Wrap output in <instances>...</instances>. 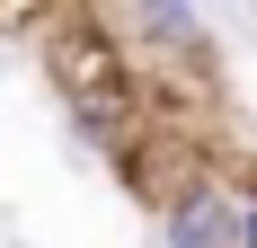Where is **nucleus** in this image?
Listing matches in <instances>:
<instances>
[{"mask_svg": "<svg viewBox=\"0 0 257 248\" xmlns=\"http://www.w3.org/2000/svg\"><path fill=\"white\" fill-rule=\"evenodd\" d=\"M115 36H133V62H160V71L204 80L213 71V9H186V0H151V9H115Z\"/></svg>", "mask_w": 257, "mask_h": 248, "instance_id": "f257e3e1", "label": "nucleus"}, {"mask_svg": "<svg viewBox=\"0 0 257 248\" xmlns=\"http://www.w3.org/2000/svg\"><path fill=\"white\" fill-rule=\"evenodd\" d=\"M160 248H248V195L213 177H178L160 195Z\"/></svg>", "mask_w": 257, "mask_h": 248, "instance_id": "f03ea898", "label": "nucleus"}, {"mask_svg": "<svg viewBox=\"0 0 257 248\" xmlns=\"http://www.w3.org/2000/svg\"><path fill=\"white\" fill-rule=\"evenodd\" d=\"M248 248H257V195H248Z\"/></svg>", "mask_w": 257, "mask_h": 248, "instance_id": "7ed1b4c3", "label": "nucleus"}]
</instances>
